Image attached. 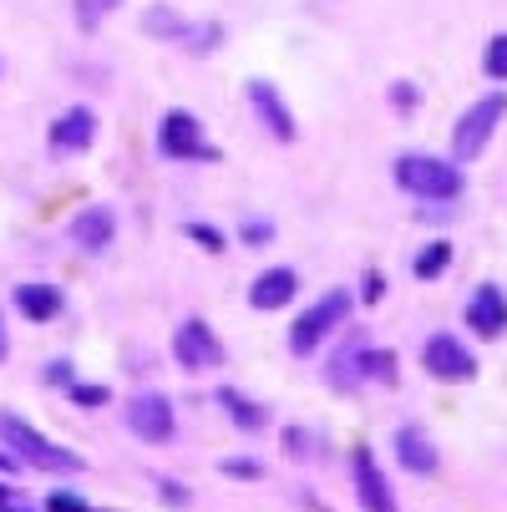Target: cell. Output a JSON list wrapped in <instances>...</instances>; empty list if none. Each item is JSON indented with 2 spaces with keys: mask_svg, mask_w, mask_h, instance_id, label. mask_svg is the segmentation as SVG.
<instances>
[{
  "mask_svg": "<svg viewBox=\"0 0 507 512\" xmlns=\"http://www.w3.org/2000/svg\"><path fill=\"white\" fill-rule=\"evenodd\" d=\"M127 426L142 436V442H168V436H173V406H168V396H132L127 401Z\"/></svg>",
  "mask_w": 507,
  "mask_h": 512,
  "instance_id": "cell-8",
  "label": "cell"
},
{
  "mask_svg": "<svg viewBox=\"0 0 507 512\" xmlns=\"http://www.w3.org/2000/svg\"><path fill=\"white\" fill-rule=\"evenodd\" d=\"M51 512H92L82 497H71V492H51Z\"/></svg>",
  "mask_w": 507,
  "mask_h": 512,
  "instance_id": "cell-22",
  "label": "cell"
},
{
  "mask_svg": "<svg viewBox=\"0 0 507 512\" xmlns=\"http://www.w3.org/2000/svg\"><path fill=\"white\" fill-rule=\"evenodd\" d=\"M249 102H254V112L264 117V127H269L279 142L295 137V117H289V107L279 102V92H274L269 82H249Z\"/></svg>",
  "mask_w": 507,
  "mask_h": 512,
  "instance_id": "cell-12",
  "label": "cell"
},
{
  "mask_svg": "<svg viewBox=\"0 0 507 512\" xmlns=\"http://www.w3.org/2000/svg\"><path fill=\"white\" fill-rule=\"evenodd\" d=\"M224 472H234V477H254L259 467H254V462H224Z\"/></svg>",
  "mask_w": 507,
  "mask_h": 512,
  "instance_id": "cell-25",
  "label": "cell"
},
{
  "mask_svg": "<svg viewBox=\"0 0 507 512\" xmlns=\"http://www.w3.org/2000/svg\"><path fill=\"white\" fill-rule=\"evenodd\" d=\"M173 355L183 371H213V365H224V345L213 335L203 320H188L178 335H173Z\"/></svg>",
  "mask_w": 507,
  "mask_h": 512,
  "instance_id": "cell-5",
  "label": "cell"
},
{
  "mask_svg": "<svg viewBox=\"0 0 507 512\" xmlns=\"http://www.w3.org/2000/svg\"><path fill=\"white\" fill-rule=\"evenodd\" d=\"M0 512H26V507H11V502H6V507H0Z\"/></svg>",
  "mask_w": 507,
  "mask_h": 512,
  "instance_id": "cell-27",
  "label": "cell"
},
{
  "mask_svg": "<svg viewBox=\"0 0 507 512\" xmlns=\"http://www.w3.org/2000/svg\"><path fill=\"white\" fill-rule=\"evenodd\" d=\"M447 264H452V244H431V249L416 259V279H437Z\"/></svg>",
  "mask_w": 507,
  "mask_h": 512,
  "instance_id": "cell-18",
  "label": "cell"
},
{
  "mask_svg": "<svg viewBox=\"0 0 507 512\" xmlns=\"http://www.w3.org/2000/svg\"><path fill=\"white\" fill-rule=\"evenodd\" d=\"M421 360H426V371L437 376V381H467L477 371V360L467 355V345L452 340V335H431L426 350H421Z\"/></svg>",
  "mask_w": 507,
  "mask_h": 512,
  "instance_id": "cell-6",
  "label": "cell"
},
{
  "mask_svg": "<svg viewBox=\"0 0 507 512\" xmlns=\"http://www.w3.org/2000/svg\"><path fill=\"white\" fill-rule=\"evenodd\" d=\"M396 457H401V467H411V472H431V467H437V452H431V442H426L416 426H401V431H396Z\"/></svg>",
  "mask_w": 507,
  "mask_h": 512,
  "instance_id": "cell-16",
  "label": "cell"
},
{
  "mask_svg": "<svg viewBox=\"0 0 507 512\" xmlns=\"http://www.w3.org/2000/svg\"><path fill=\"white\" fill-rule=\"evenodd\" d=\"M188 234H193V239H203L208 249H219V244H224V239H219V234H213V229H193V224H188Z\"/></svg>",
  "mask_w": 507,
  "mask_h": 512,
  "instance_id": "cell-24",
  "label": "cell"
},
{
  "mask_svg": "<svg viewBox=\"0 0 507 512\" xmlns=\"http://www.w3.org/2000/svg\"><path fill=\"white\" fill-rule=\"evenodd\" d=\"M345 315H350V289H330V295H320V300L295 320V330H289V345H295L300 355H310Z\"/></svg>",
  "mask_w": 507,
  "mask_h": 512,
  "instance_id": "cell-3",
  "label": "cell"
},
{
  "mask_svg": "<svg viewBox=\"0 0 507 512\" xmlns=\"http://www.w3.org/2000/svg\"><path fill=\"white\" fill-rule=\"evenodd\" d=\"M295 269H269V274H259L254 279V289H249V305L254 310H279V305H289L295 300Z\"/></svg>",
  "mask_w": 507,
  "mask_h": 512,
  "instance_id": "cell-13",
  "label": "cell"
},
{
  "mask_svg": "<svg viewBox=\"0 0 507 512\" xmlns=\"http://www.w3.org/2000/svg\"><path fill=\"white\" fill-rule=\"evenodd\" d=\"M112 234H117L112 208H82L77 218H71V239H77L82 249H107Z\"/></svg>",
  "mask_w": 507,
  "mask_h": 512,
  "instance_id": "cell-14",
  "label": "cell"
},
{
  "mask_svg": "<svg viewBox=\"0 0 507 512\" xmlns=\"http://www.w3.org/2000/svg\"><path fill=\"white\" fill-rule=\"evenodd\" d=\"M350 472H355V497H360V507H366V512H396V497H391V487H386V477H381L371 447H355Z\"/></svg>",
  "mask_w": 507,
  "mask_h": 512,
  "instance_id": "cell-7",
  "label": "cell"
},
{
  "mask_svg": "<svg viewBox=\"0 0 507 512\" xmlns=\"http://www.w3.org/2000/svg\"><path fill=\"white\" fill-rule=\"evenodd\" d=\"M16 305H21L26 320H56L61 315V289H51V284H21L16 289Z\"/></svg>",
  "mask_w": 507,
  "mask_h": 512,
  "instance_id": "cell-15",
  "label": "cell"
},
{
  "mask_svg": "<svg viewBox=\"0 0 507 512\" xmlns=\"http://www.w3.org/2000/svg\"><path fill=\"white\" fill-rule=\"evenodd\" d=\"M467 325L477 330V335H502L507 330V300H502V289L497 284H482L477 295H472V305H467Z\"/></svg>",
  "mask_w": 507,
  "mask_h": 512,
  "instance_id": "cell-10",
  "label": "cell"
},
{
  "mask_svg": "<svg viewBox=\"0 0 507 512\" xmlns=\"http://www.w3.org/2000/svg\"><path fill=\"white\" fill-rule=\"evenodd\" d=\"M6 345H11V340H6V320H0V360H6Z\"/></svg>",
  "mask_w": 507,
  "mask_h": 512,
  "instance_id": "cell-26",
  "label": "cell"
},
{
  "mask_svg": "<svg viewBox=\"0 0 507 512\" xmlns=\"http://www.w3.org/2000/svg\"><path fill=\"white\" fill-rule=\"evenodd\" d=\"M0 507H6V487H0Z\"/></svg>",
  "mask_w": 507,
  "mask_h": 512,
  "instance_id": "cell-28",
  "label": "cell"
},
{
  "mask_svg": "<svg viewBox=\"0 0 507 512\" xmlns=\"http://www.w3.org/2000/svg\"><path fill=\"white\" fill-rule=\"evenodd\" d=\"M92 137H97V117H92L87 107L61 112L56 127H51V142H56L61 153H87V148H92Z\"/></svg>",
  "mask_w": 507,
  "mask_h": 512,
  "instance_id": "cell-11",
  "label": "cell"
},
{
  "mask_svg": "<svg viewBox=\"0 0 507 512\" xmlns=\"http://www.w3.org/2000/svg\"><path fill=\"white\" fill-rule=\"evenodd\" d=\"M107 11H117V0H77V26L82 31H97Z\"/></svg>",
  "mask_w": 507,
  "mask_h": 512,
  "instance_id": "cell-19",
  "label": "cell"
},
{
  "mask_svg": "<svg viewBox=\"0 0 507 512\" xmlns=\"http://www.w3.org/2000/svg\"><path fill=\"white\" fill-rule=\"evenodd\" d=\"M71 396H77L82 406H102L107 401V391H97V386H71Z\"/></svg>",
  "mask_w": 507,
  "mask_h": 512,
  "instance_id": "cell-23",
  "label": "cell"
},
{
  "mask_svg": "<svg viewBox=\"0 0 507 512\" xmlns=\"http://www.w3.org/2000/svg\"><path fill=\"white\" fill-rule=\"evenodd\" d=\"M158 142H163L168 158H208L203 127H198V117H188V112H168L163 127H158Z\"/></svg>",
  "mask_w": 507,
  "mask_h": 512,
  "instance_id": "cell-9",
  "label": "cell"
},
{
  "mask_svg": "<svg viewBox=\"0 0 507 512\" xmlns=\"http://www.w3.org/2000/svg\"><path fill=\"white\" fill-rule=\"evenodd\" d=\"M396 183H401L406 193H421V198H457V193H462V173H457L452 163L421 158V153L396 158Z\"/></svg>",
  "mask_w": 507,
  "mask_h": 512,
  "instance_id": "cell-2",
  "label": "cell"
},
{
  "mask_svg": "<svg viewBox=\"0 0 507 512\" xmlns=\"http://www.w3.org/2000/svg\"><path fill=\"white\" fill-rule=\"evenodd\" d=\"M148 31H158V36H178V31H183V21H178V16H168V11H153V16H148Z\"/></svg>",
  "mask_w": 507,
  "mask_h": 512,
  "instance_id": "cell-21",
  "label": "cell"
},
{
  "mask_svg": "<svg viewBox=\"0 0 507 512\" xmlns=\"http://www.w3.org/2000/svg\"><path fill=\"white\" fill-rule=\"evenodd\" d=\"M502 112H507V97L492 92V97H482V102L457 122V132H452V158H457V163H472V158L487 148V137H492V127L502 122Z\"/></svg>",
  "mask_w": 507,
  "mask_h": 512,
  "instance_id": "cell-4",
  "label": "cell"
},
{
  "mask_svg": "<svg viewBox=\"0 0 507 512\" xmlns=\"http://www.w3.org/2000/svg\"><path fill=\"white\" fill-rule=\"evenodd\" d=\"M482 66H487V77H497V82H507V36H492V46H487V56H482Z\"/></svg>",
  "mask_w": 507,
  "mask_h": 512,
  "instance_id": "cell-20",
  "label": "cell"
},
{
  "mask_svg": "<svg viewBox=\"0 0 507 512\" xmlns=\"http://www.w3.org/2000/svg\"><path fill=\"white\" fill-rule=\"evenodd\" d=\"M219 401L229 406V416H234L244 431H264V416H259V406H254V401H244L239 391H219Z\"/></svg>",
  "mask_w": 507,
  "mask_h": 512,
  "instance_id": "cell-17",
  "label": "cell"
},
{
  "mask_svg": "<svg viewBox=\"0 0 507 512\" xmlns=\"http://www.w3.org/2000/svg\"><path fill=\"white\" fill-rule=\"evenodd\" d=\"M0 436H6V442L21 452V462H31V467H41V472H77V467H82L71 452H61L56 442H46L31 421H21V416H11V411H0Z\"/></svg>",
  "mask_w": 507,
  "mask_h": 512,
  "instance_id": "cell-1",
  "label": "cell"
}]
</instances>
